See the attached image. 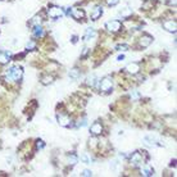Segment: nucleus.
I'll list each match as a JSON object with an SVG mask.
<instances>
[{
	"label": "nucleus",
	"mask_w": 177,
	"mask_h": 177,
	"mask_svg": "<svg viewBox=\"0 0 177 177\" xmlns=\"http://www.w3.org/2000/svg\"><path fill=\"white\" fill-rule=\"evenodd\" d=\"M90 132L94 135V136H98V135H100V134L103 132L101 123H99V122H95V123H92L91 127H90Z\"/></svg>",
	"instance_id": "obj_6"
},
{
	"label": "nucleus",
	"mask_w": 177,
	"mask_h": 177,
	"mask_svg": "<svg viewBox=\"0 0 177 177\" xmlns=\"http://www.w3.org/2000/svg\"><path fill=\"white\" fill-rule=\"evenodd\" d=\"M141 175L143 176H153L154 169L152 167H144V168H141Z\"/></svg>",
	"instance_id": "obj_15"
},
{
	"label": "nucleus",
	"mask_w": 177,
	"mask_h": 177,
	"mask_svg": "<svg viewBox=\"0 0 177 177\" xmlns=\"http://www.w3.org/2000/svg\"><path fill=\"white\" fill-rule=\"evenodd\" d=\"M152 43H153V37L149 36V35H144V36L140 38V46H141V48L149 46V45L152 44Z\"/></svg>",
	"instance_id": "obj_10"
},
{
	"label": "nucleus",
	"mask_w": 177,
	"mask_h": 177,
	"mask_svg": "<svg viewBox=\"0 0 177 177\" xmlns=\"http://www.w3.org/2000/svg\"><path fill=\"white\" fill-rule=\"evenodd\" d=\"M95 30L94 28H87L86 30V34H85V36H83V40L85 41H89V40H91L92 37H95Z\"/></svg>",
	"instance_id": "obj_13"
},
{
	"label": "nucleus",
	"mask_w": 177,
	"mask_h": 177,
	"mask_svg": "<svg viewBox=\"0 0 177 177\" xmlns=\"http://www.w3.org/2000/svg\"><path fill=\"white\" fill-rule=\"evenodd\" d=\"M131 13H132V10H131V9H126V10H122L121 14H122V17H128Z\"/></svg>",
	"instance_id": "obj_25"
},
{
	"label": "nucleus",
	"mask_w": 177,
	"mask_h": 177,
	"mask_svg": "<svg viewBox=\"0 0 177 177\" xmlns=\"http://www.w3.org/2000/svg\"><path fill=\"white\" fill-rule=\"evenodd\" d=\"M77 157L75 155V154H71V155H68V162H69V164L71 166H73V164H76L77 163Z\"/></svg>",
	"instance_id": "obj_19"
},
{
	"label": "nucleus",
	"mask_w": 177,
	"mask_h": 177,
	"mask_svg": "<svg viewBox=\"0 0 177 177\" xmlns=\"http://www.w3.org/2000/svg\"><path fill=\"white\" fill-rule=\"evenodd\" d=\"M35 46H36V44H35L34 41H30V43L27 44V49H28V50H32V49H35Z\"/></svg>",
	"instance_id": "obj_27"
},
{
	"label": "nucleus",
	"mask_w": 177,
	"mask_h": 177,
	"mask_svg": "<svg viewBox=\"0 0 177 177\" xmlns=\"http://www.w3.org/2000/svg\"><path fill=\"white\" fill-rule=\"evenodd\" d=\"M48 15L50 18H60L63 15V9L59 8V6H51L48 10Z\"/></svg>",
	"instance_id": "obj_3"
},
{
	"label": "nucleus",
	"mask_w": 177,
	"mask_h": 177,
	"mask_svg": "<svg viewBox=\"0 0 177 177\" xmlns=\"http://www.w3.org/2000/svg\"><path fill=\"white\" fill-rule=\"evenodd\" d=\"M91 175H92V173H91V171H89V169H85V171L82 172V176H85V177H89Z\"/></svg>",
	"instance_id": "obj_29"
},
{
	"label": "nucleus",
	"mask_w": 177,
	"mask_h": 177,
	"mask_svg": "<svg viewBox=\"0 0 177 177\" xmlns=\"http://www.w3.org/2000/svg\"><path fill=\"white\" fill-rule=\"evenodd\" d=\"M72 43H73V44L77 43V36H73V37H72Z\"/></svg>",
	"instance_id": "obj_32"
},
{
	"label": "nucleus",
	"mask_w": 177,
	"mask_h": 177,
	"mask_svg": "<svg viewBox=\"0 0 177 177\" xmlns=\"http://www.w3.org/2000/svg\"><path fill=\"white\" fill-rule=\"evenodd\" d=\"M141 162H143V157H141V154L137 153V152L134 153L132 157H131V163H132L134 166H139Z\"/></svg>",
	"instance_id": "obj_11"
},
{
	"label": "nucleus",
	"mask_w": 177,
	"mask_h": 177,
	"mask_svg": "<svg viewBox=\"0 0 177 177\" xmlns=\"http://www.w3.org/2000/svg\"><path fill=\"white\" fill-rule=\"evenodd\" d=\"M22 76H23V71H22L21 67H13V68L9 69L5 80H9V81H19L22 78Z\"/></svg>",
	"instance_id": "obj_1"
},
{
	"label": "nucleus",
	"mask_w": 177,
	"mask_h": 177,
	"mask_svg": "<svg viewBox=\"0 0 177 177\" xmlns=\"http://www.w3.org/2000/svg\"><path fill=\"white\" fill-rule=\"evenodd\" d=\"M34 35L36 37H41L44 35V30H43V27H41L40 24H37V26H35V30H34Z\"/></svg>",
	"instance_id": "obj_16"
},
{
	"label": "nucleus",
	"mask_w": 177,
	"mask_h": 177,
	"mask_svg": "<svg viewBox=\"0 0 177 177\" xmlns=\"http://www.w3.org/2000/svg\"><path fill=\"white\" fill-rule=\"evenodd\" d=\"M123 59H125V55H123V54H122V55H120V57L117 58V60H118V62H122V60H123Z\"/></svg>",
	"instance_id": "obj_31"
},
{
	"label": "nucleus",
	"mask_w": 177,
	"mask_h": 177,
	"mask_svg": "<svg viewBox=\"0 0 177 177\" xmlns=\"http://www.w3.org/2000/svg\"><path fill=\"white\" fill-rule=\"evenodd\" d=\"M126 71L130 75H137L140 71V66L137 63H130L126 66Z\"/></svg>",
	"instance_id": "obj_7"
},
{
	"label": "nucleus",
	"mask_w": 177,
	"mask_h": 177,
	"mask_svg": "<svg viewBox=\"0 0 177 177\" xmlns=\"http://www.w3.org/2000/svg\"><path fill=\"white\" fill-rule=\"evenodd\" d=\"M9 62L8 53H0V64H6Z\"/></svg>",
	"instance_id": "obj_18"
},
{
	"label": "nucleus",
	"mask_w": 177,
	"mask_h": 177,
	"mask_svg": "<svg viewBox=\"0 0 177 177\" xmlns=\"http://www.w3.org/2000/svg\"><path fill=\"white\" fill-rule=\"evenodd\" d=\"M41 23V17H38V15H36V17H34V19L31 21V24L32 26H37Z\"/></svg>",
	"instance_id": "obj_21"
},
{
	"label": "nucleus",
	"mask_w": 177,
	"mask_h": 177,
	"mask_svg": "<svg viewBox=\"0 0 177 177\" xmlns=\"http://www.w3.org/2000/svg\"><path fill=\"white\" fill-rule=\"evenodd\" d=\"M69 77L71 78H78L80 77V69L78 68H73V69H71L69 71Z\"/></svg>",
	"instance_id": "obj_17"
},
{
	"label": "nucleus",
	"mask_w": 177,
	"mask_h": 177,
	"mask_svg": "<svg viewBox=\"0 0 177 177\" xmlns=\"http://www.w3.org/2000/svg\"><path fill=\"white\" fill-rule=\"evenodd\" d=\"M121 26L122 24H121L120 21H111L105 24V27H107V30L111 31V32H117V31L121 30Z\"/></svg>",
	"instance_id": "obj_4"
},
{
	"label": "nucleus",
	"mask_w": 177,
	"mask_h": 177,
	"mask_svg": "<svg viewBox=\"0 0 177 177\" xmlns=\"http://www.w3.org/2000/svg\"><path fill=\"white\" fill-rule=\"evenodd\" d=\"M115 49H117V50H120V51H126L127 49H128V46H127V45H117V48H115Z\"/></svg>",
	"instance_id": "obj_23"
},
{
	"label": "nucleus",
	"mask_w": 177,
	"mask_h": 177,
	"mask_svg": "<svg viewBox=\"0 0 177 177\" xmlns=\"http://www.w3.org/2000/svg\"><path fill=\"white\" fill-rule=\"evenodd\" d=\"M101 13H103V8H101V6H96V8L94 9V12L91 13V18L92 19H98L101 15Z\"/></svg>",
	"instance_id": "obj_14"
},
{
	"label": "nucleus",
	"mask_w": 177,
	"mask_h": 177,
	"mask_svg": "<svg viewBox=\"0 0 177 177\" xmlns=\"http://www.w3.org/2000/svg\"><path fill=\"white\" fill-rule=\"evenodd\" d=\"M118 3H120V0H107V4L109 6H114V5H117Z\"/></svg>",
	"instance_id": "obj_24"
},
{
	"label": "nucleus",
	"mask_w": 177,
	"mask_h": 177,
	"mask_svg": "<svg viewBox=\"0 0 177 177\" xmlns=\"http://www.w3.org/2000/svg\"><path fill=\"white\" fill-rule=\"evenodd\" d=\"M44 145H45V144H44L43 140H37V143H36V149H37V150H38V149H43Z\"/></svg>",
	"instance_id": "obj_26"
},
{
	"label": "nucleus",
	"mask_w": 177,
	"mask_h": 177,
	"mask_svg": "<svg viewBox=\"0 0 177 177\" xmlns=\"http://www.w3.org/2000/svg\"><path fill=\"white\" fill-rule=\"evenodd\" d=\"M112 86H113V83H112L111 77H104V78L100 81V90H101V91H105V92L111 91Z\"/></svg>",
	"instance_id": "obj_2"
},
{
	"label": "nucleus",
	"mask_w": 177,
	"mask_h": 177,
	"mask_svg": "<svg viewBox=\"0 0 177 177\" xmlns=\"http://www.w3.org/2000/svg\"><path fill=\"white\" fill-rule=\"evenodd\" d=\"M95 145H96V139H95V137H92V139H90V146L94 148Z\"/></svg>",
	"instance_id": "obj_30"
},
{
	"label": "nucleus",
	"mask_w": 177,
	"mask_h": 177,
	"mask_svg": "<svg viewBox=\"0 0 177 177\" xmlns=\"http://www.w3.org/2000/svg\"><path fill=\"white\" fill-rule=\"evenodd\" d=\"M58 123L62 127H69L71 126V118L66 114H58Z\"/></svg>",
	"instance_id": "obj_5"
},
{
	"label": "nucleus",
	"mask_w": 177,
	"mask_h": 177,
	"mask_svg": "<svg viewBox=\"0 0 177 177\" xmlns=\"http://www.w3.org/2000/svg\"><path fill=\"white\" fill-rule=\"evenodd\" d=\"M163 27H164V30L169 31V32H173V34H175L176 30H177V24H176L175 21H167V22H164V23H163Z\"/></svg>",
	"instance_id": "obj_8"
},
{
	"label": "nucleus",
	"mask_w": 177,
	"mask_h": 177,
	"mask_svg": "<svg viewBox=\"0 0 177 177\" xmlns=\"http://www.w3.org/2000/svg\"><path fill=\"white\" fill-rule=\"evenodd\" d=\"M87 83H89V85H91V86H94V83H95V77H94V76H92V77H89Z\"/></svg>",
	"instance_id": "obj_28"
},
{
	"label": "nucleus",
	"mask_w": 177,
	"mask_h": 177,
	"mask_svg": "<svg viewBox=\"0 0 177 177\" xmlns=\"http://www.w3.org/2000/svg\"><path fill=\"white\" fill-rule=\"evenodd\" d=\"M53 80H54V78H53L51 76H46V77H44L43 81H41V82H43L44 85H49V83L53 82Z\"/></svg>",
	"instance_id": "obj_20"
},
{
	"label": "nucleus",
	"mask_w": 177,
	"mask_h": 177,
	"mask_svg": "<svg viewBox=\"0 0 177 177\" xmlns=\"http://www.w3.org/2000/svg\"><path fill=\"white\" fill-rule=\"evenodd\" d=\"M81 160H82L83 163H86V164H89V163L91 162V159L87 157V154H82V155H81Z\"/></svg>",
	"instance_id": "obj_22"
},
{
	"label": "nucleus",
	"mask_w": 177,
	"mask_h": 177,
	"mask_svg": "<svg viewBox=\"0 0 177 177\" xmlns=\"http://www.w3.org/2000/svg\"><path fill=\"white\" fill-rule=\"evenodd\" d=\"M69 15H72L73 18H76V19H81L85 17V12L82 10V9H72V10H69Z\"/></svg>",
	"instance_id": "obj_9"
},
{
	"label": "nucleus",
	"mask_w": 177,
	"mask_h": 177,
	"mask_svg": "<svg viewBox=\"0 0 177 177\" xmlns=\"http://www.w3.org/2000/svg\"><path fill=\"white\" fill-rule=\"evenodd\" d=\"M144 143H145V145H148V146H158L159 144L157 143V140L154 139V137H152V136H146V137H144Z\"/></svg>",
	"instance_id": "obj_12"
}]
</instances>
